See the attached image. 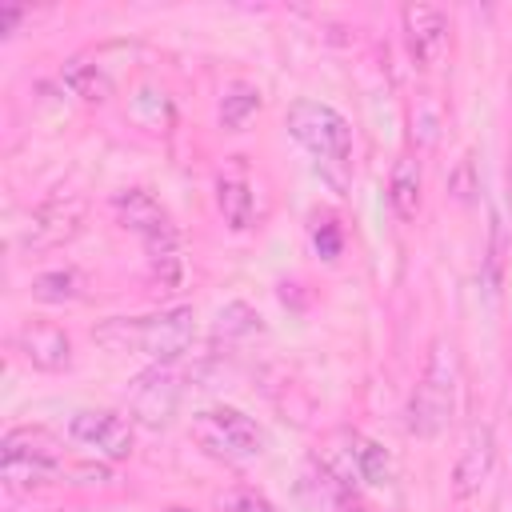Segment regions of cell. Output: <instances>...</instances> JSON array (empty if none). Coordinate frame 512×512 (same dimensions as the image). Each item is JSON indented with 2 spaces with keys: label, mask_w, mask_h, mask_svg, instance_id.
<instances>
[{
  "label": "cell",
  "mask_w": 512,
  "mask_h": 512,
  "mask_svg": "<svg viewBox=\"0 0 512 512\" xmlns=\"http://www.w3.org/2000/svg\"><path fill=\"white\" fill-rule=\"evenodd\" d=\"M196 336V316L192 308H168L156 316H108L92 328V340L116 356L124 352H144L160 364L180 360L192 348Z\"/></svg>",
  "instance_id": "6da1fadb"
},
{
  "label": "cell",
  "mask_w": 512,
  "mask_h": 512,
  "mask_svg": "<svg viewBox=\"0 0 512 512\" xmlns=\"http://www.w3.org/2000/svg\"><path fill=\"white\" fill-rule=\"evenodd\" d=\"M460 372H456V352L452 344L436 340L428 360H424V372L408 396V432L412 436H440L456 412V384Z\"/></svg>",
  "instance_id": "7a4b0ae2"
},
{
  "label": "cell",
  "mask_w": 512,
  "mask_h": 512,
  "mask_svg": "<svg viewBox=\"0 0 512 512\" xmlns=\"http://www.w3.org/2000/svg\"><path fill=\"white\" fill-rule=\"evenodd\" d=\"M284 124L320 164H348V156H352V128H348V120L332 104L296 100V104H288Z\"/></svg>",
  "instance_id": "3957f363"
},
{
  "label": "cell",
  "mask_w": 512,
  "mask_h": 512,
  "mask_svg": "<svg viewBox=\"0 0 512 512\" xmlns=\"http://www.w3.org/2000/svg\"><path fill=\"white\" fill-rule=\"evenodd\" d=\"M192 440L220 460H252L264 452V432L240 408H204L192 416Z\"/></svg>",
  "instance_id": "277c9868"
},
{
  "label": "cell",
  "mask_w": 512,
  "mask_h": 512,
  "mask_svg": "<svg viewBox=\"0 0 512 512\" xmlns=\"http://www.w3.org/2000/svg\"><path fill=\"white\" fill-rule=\"evenodd\" d=\"M60 472L56 440L44 428H12L0 448V476L8 488H36Z\"/></svg>",
  "instance_id": "5b68a950"
},
{
  "label": "cell",
  "mask_w": 512,
  "mask_h": 512,
  "mask_svg": "<svg viewBox=\"0 0 512 512\" xmlns=\"http://www.w3.org/2000/svg\"><path fill=\"white\" fill-rule=\"evenodd\" d=\"M68 436L76 444L108 456V460H124L132 452V428L116 412H108V408H80V412H72Z\"/></svg>",
  "instance_id": "8992f818"
},
{
  "label": "cell",
  "mask_w": 512,
  "mask_h": 512,
  "mask_svg": "<svg viewBox=\"0 0 512 512\" xmlns=\"http://www.w3.org/2000/svg\"><path fill=\"white\" fill-rule=\"evenodd\" d=\"M492 464H496V436H492V428L488 424L468 428L464 448H460V456L452 464V492L460 500L476 496L484 488V480L492 476Z\"/></svg>",
  "instance_id": "52a82bcc"
},
{
  "label": "cell",
  "mask_w": 512,
  "mask_h": 512,
  "mask_svg": "<svg viewBox=\"0 0 512 512\" xmlns=\"http://www.w3.org/2000/svg\"><path fill=\"white\" fill-rule=\"evenodd\" d=\"M400 20H404V40H408L412 60L420 68H432L444 56V48H448V20H444V12L432 8V4H408Z\"/></svg>",
  "instance_id": "ba28073f"
},
{
  "label": "cell",
  "mask_w": 512,
  "mask_h": 512,
  "mask_svg": "<svg viewBox=\"0 0 512 512\" xmlns=\"http://www.w3.org/2000/svg\"><path fill=\"white\" fill-rule=\"evenodd\" d=\"M16 352L32 364V368H44V372H60L72 364V340L60 324H48V320H28L20 324L16 332Z\"/></svg>",
  "instance_id": "9c48e42d"
},
{
  "label": "cell",
  "mask_w": 512,
  "mask_h": 512,
  "mask_svg": "<svg viewBox=\"0 0 512 512\" xmlns=\"http://www.w3.org/2000/svg\"><path fill=\"white\" fill-rule=\"evenodd\" d=\"M176 396H180V384H176V372L172 364H160L152 372H144L136 380V392H132V408L136 416H144V424H164L176 408Z\"/></svg>",
  "instance_id": "30bf717a"
},
{
  "label": "cell",
  "mask_w": 512,
  "mask_h": 512,
  "mask_svg": "<svg viewBox=\"0 0 512 512\" xmlns=\"http://www.w3.org/2000/svg\"><path fill=\"white\" fill-rule=\"evenodd\" d=\"M76 220H80V204H72V200H68V204L52 200V204H44V208L32 212V220H28V228H24V244H32V248L60 244L64 236L76 232Z\"/></svg>",
  "instance_id": "8fae6325"
},
{
  "label": "cell",
  "mask_w": 512,
  "mask_h": 512,
  "mask_svg": "<svg viewBox=\"0 0 512 512\" xmlns=\"http://www.w3.org/2000/svg\"><path fill=\"white\" fill-rule=\"evenodd\" d=\"M388 204L400 220H416L420 212V164L400 156L396 168H392V180H388Z\"/></svg>",
  "instance_id": "7c38bea8"
},
{
  "label": "cell",
  "mask_w": 512,
  "mask_h": 512,
  "mask_svg": "<svg viewBox=\"0 0 512 512\" xmlns=\"http://www.w3.org/2000/svg\"><path fill=\"white\" fill-rule=\"evenodd\" d=\"M348 460L364 484H388L392 480V460H388L384 444H376L368 436H356V432L348 436Z\"/></svg>",
  "instance_id": "4fadbf2b"
},
{
  "label": "cell",
  "mask_w": 512,
  "mask_h": 512,
  "mask_svg": "<svg viewBox=\"0 0 512 512\" xmlns=\"http://www.w3.org/2000/svg\"><path fill=\"white\" fill-rule=\"evenodd\" d=\"M256 108H260V88L248 84V80H232L220 96V124L224 128H244Z\"/></svg>",
  "instance_id": "5bb4252c"
},
{
  "label": "cell",
  "mask_w": 512,
  "mask_h": 512,
  "mask_svg": "<svg viewBox=\"0 0 512 512\" xmlns=\"http://www.w3.org/2000/svg\"><path fill=\"white\" fill-rule=\"evenodd\" d=\"M216 204H220V212L232 228H248L252 216H256V200H252V188L244 180H220L216 184Z\"/></svg>",
  "instance_id": "9a60e30c"
},
{
  "label": "cell",
  "mask_w": 512,
  "mask_h": 512,
  "mask_svg": "<svg viewBox=\"0 0 512 512\" xmlns=\"http://www.w3.org/2000/svg\"><path fill=\"white\" fill-rule=\"evenodd\" d=\"M64 84H68L80 100H104V96H108V76H104L96 64H88V60H72V64L64 68Z\"/></svg>",
  "instance_id": "2e32d148"
},
{
  "label": "cell",
  "mask_w": 512,
  "mask_h": 512,
  "mask_svg": "<svg viewBox=\"0 0 512 512\" xmlns=\"http://www.w3.org/2000/svg\"><path fill=\"white\" fill-rule=\"evenodd\" d=\"M76 272L72 268H56V272H40L32 280V296L36 300H48V304H60V300H72L76 296Z\"/></svg>",
  "instance_id": "e0dca14e"
},
{
  "label": "cell",
  "mask_w": 512,
  "mask_h": 512,
  "mask_svg": "<svg viewBox=\"0 0 512 512\" xmlns=\"http://www.w3.org/2000/svg\"><path fill=\"white\" fill-rule=\"evenodd\" d=\"M224 512H276L260 492L252 488H240V492H228L224 496Z\"/></svg>",
  "instance_id": "ac0fdd59"
},
{
  "label": "cell",
  "mask_w": 512,
  "mask_h": 512,
  "mask_svg": "<svg viewBox=\"0 0 512 512\" xmlns=\"http://www.w3.org/2000/svg\"><path fill=\"white\" fill-rule=\"evenodd\" d=\"M316 252L324 256V260H332L336 252H340V232H336V224L332 220H324V228H316Z\"/></svg>",
  "instance_id": "d6986e66"
},
{
  "label": "cell",
  "mask_w": 512,
  "mask_h": 512,
  "mask_svg": "<svg viewBox=\"0 0 512 512\" xmlns=\"http://www.w3.org/2000/svg\"><path fill=\"white\" fill-rule=\"evenodd\" d=\"M20 16H24V12H20V8H0V28H4V32H8V28H12V24H16V20H20Z\"/></svg>",
  "instance_id": "ffe728a7"
},
{
  "label": "cell",
  "mask_w": 512,
  "mask_h": 512,
  "mask_svg": "<svg viewBox=\"0 0 512 512\" xmlns=\"http://www.w3.org/2000/svg\"><path fill=\"white\" fill-rule=\"evenodd\" d=\"M508 196H512V152H508Z\"/></svg>",
  "instance_id": "44dd1931"
},
{
  "label": "cell",
  "mask_w": 512,
  "mask_h": 512,
  "mask_svg": "<svg viewBox=\"0 0 512 512\" xmlns=\"http://www.w3.org/2000/svg\"><path fill=\"white\" fill-rule=\"evenodd\" d=\"M168 512H188V508H168Z\"/></svg>",
  "instance_id": "7402d4cb"
}]
</instances>
